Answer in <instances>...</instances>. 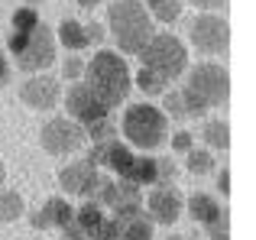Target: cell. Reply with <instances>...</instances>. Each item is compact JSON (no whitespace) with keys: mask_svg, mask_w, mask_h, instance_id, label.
<instances>
[{"mask_svg":"<svg viewBox=\"0 0 256 240\" xmlns=\"http://www.w3.org/2000/svg\"><path fill=\"white\" fill-rule=\"evenodd\" d=\"M84 84L107 104V108H117L130 98L133 91V72L126 65V58L120 52L100 49L91 56V62H84Z\"/></svg>","mask_w":256,"mask_h":240,"instance_id":"6da1fadb","label":"cell"},{"mask_svg":"<svg viewBox=\"0 0 256 240\" xmlns=\"http://www.w3.org/2000/svg\"><path fill=\"white\" fill-rule=\"evenodd\" d=\"M107 30H110L120 52L140 56V49L152 39L156 26H152L150 13H146L143 0H114L107 6Z\"/></svg>","mask_w":256,"mask_h":240,"instance_id":"7a4b0ae2","label":"cell"},{"mask_svg":"<svg viewBox=\"0 0 256 240\" xmlns=\"http://www.w3.org/2000/svg\"><path fill=\"white\" fill-rule=\"evenodd\" d=\"M120 133L126 136L130 150L152 152L169 140V117L156 104H130L120 120Z\"/></svg>","mask_w":256,"mask_h":240,"instance_id":"3957f363","label":"cell"},{"mask_svg":"<svg viewBox=\"0 0 256 240\" xmlns=\"http://www.w3.org/2000/svg\"><path fill=\"white\" fill-rule=\"evenodd\" d=\"M6 52H13V62L26 75H39L56 62V32L39 23L26 36H6Z\"/></svg>","mask_w":256,"mask_h":240,"instance_id":"277c9868","label":"cell"},{"mask_svg":"<svg viewBox=\"0 0 256 240\" xmlns=\"http://www.w3.org/2000/svg\"><path fill=\"white\" fill-rule=\"evenodd\" d=\"M185 75L188 78H185L182 88L204 110L218 108V104H227V98H230V72H227V65L214 62V58H204V62L192 65Z\"/></svg>","mask_w":256,"mask_h":240,"instance_id":"5b68a950","label":"cell"},{"mask_svg":"<svg viewBox=\"0 0 256 240\" xmlns=\"http://www.w3.org/2000/svg\"><path fill=\"white\" fill-rule=\"evenodd\" d=\"M140 62H143V68L162 75L172 84L175 78H182L188 72V49L172 32H152V39L140 49Z\"/></svg>","mask_w":256,"mask_h":240,"instance_id":"8992f818","label":"cell"},{"mask_svg":"<svg viewBox=\"0 0 256 240\" xmlns=\"http://www.w3.org/2000/svg\"><path fill=\"white\" fill-rule=\"evenodd\" d=\"M188 42L201 56H220L230 49V23L220 13H194L188 20Z\"/></svg>","mask_w":256,"mask_h":240,"instance_id":"52a82bcc","label":"cell"},{"mask_svg":"<svg viewBox=\"0 0 256 240\" xmlns=\"http://www.w3.org/2000/svg\"><path fill=\"white\" fill-rule=\"evenodd\" d=\"M88 143V133L82 124H75L72 117L56 114L39 126V146L49 156H75L78 150Z\"/></svg>","mask_w":256,"mask_h":240,"instance_id":"ba28073f","label":"cell"},{"mask_svg":"<svg viewBox=\"0 0 256 240\" xmlns=\"http://www.w3.org/2000/svg\"><path fill=\"white\" fill-rule=\"evenodd\" d=\"M188 214H192L194 224L211 234V240H227L230 237V214L227 208H220V202L208 192H192L188 195Z\"/></svg>","mask_w":256,"mask_h":240,"instance_id":"9c48e42d","label":"cell"},{"mask_svg":"<svg viewBox=\"0 0 256 240\" xmlns=\"http://www.w3.org/2000/svg\"><path fill=\"white\" fill-rule=\"evenodd\" d=\"M107 114H110V108H107L84 82H75L68 88V94H65V117H72L82 126H91V124H98V120H107Z\"/></svg>","mask_w":256,"mask_h":240,"instance_id":"30bf717a","label":"cell"},{"mask_svg":"<svg viewBox=\"0 0 256 240\" xmlns=\"http://www.w3.org/2000/svg\"><path fill=\"white\" fill-rule=\"evenodd\" d=\"M100 172L98 166L91 162V159H72V162H65L62 169H58V185H62L65 195H75V198H94V192H98L100 185Z\"/></svg>","mask_w":256,"mask_h":240,"instance_id":"8fae6325","label":"cell"},{"mask_svg":"<svg viewBox=\"0 0 256 240\" xmlns=\"http://www.w3.org/2000/svg\"><path fill=\"white\" fill-rule=\"evenodd\" d=\"M20 101L30 110H52L62 104V82L56 75H49V72L30 75L20 84Z\"/></svg>","mask_w":256,"mask_h":240,"instance_id":"7c38bea8","label":"cell"},{"mask_svg":"<svg viewBox=\"0 0 256 240\" xmlns=\"http://www.w3.org/2000/svg\"><path fill=\"white\" fill-rule=\"evenodd\" d=\"M182 208H185V198L175 185H152L150 198H146V218L152 224H162V228H172L182 218Z\"/></svg>","mask_w":256,"mask_h":240,"instance_id":"4fadbf2b","label":"cell"},{"mask_svg":"<svg viewBox=\"0 0 256 240\" xmlns=\"http://www.w3.org/2000/svg\"><path fill=\"white\" fill-rule=\"evenodd\" d=\"M72 224H75L88 240H110L117 234V221H114L98 202H84L82 208H75V221Z\"/></svg>","mask_w":256,"mask_h":240,"instance_id":"5bb4252c","label":"cell"},{"mask_svg":"<svg viewBox=\"0 0 256 240\" xmlns=\"http://www.w3.org/2000/svg\"><path fill=\"white\" fill-rule=\"evenodd\" d=\"M72 221H75V204H72L65 195L46 198L42 208L30 214V224L36 230H62V228H68Z\"/></svg>","mask_w":256,"mask_h":240,"instance_id":"9a60e30c","label":"cell"},{"mask_svg":"<svg viewBox=\"0 0 256 240\" xmlns=\"http://www.w3.org/2000/svg\"><path fill=\"white\" fill-rule=\"evenodd\" d=\"M133 156H136V152H133L126 143H120V140H110V143H98V146H94V152H91L88 159H91L94 166H104V169L117 172V178H124V172L130 169Z\"/></svg>","mask_w":256,"mask_h":240,"instance_id":"2e32d148","label":"cell"},{"mask_svg":"<svg viewBox=\"0 0 256 240\" xmlns=\"http://www.w3.org/2000/svg\"><path fill=\"white\" fill-rule=\"evenodd\" d=\"M56 39L65 46V52H84V49H91V42H88V30H84V23L82 20H72V16H65L62 23H58V32H56Z\"/></svg>","mask_w":256,"mask_h":240,"instance_id":"e0dca14e","label":"cell"},{"mask_svg":"<svg viewBox=\"0 0 256 240\" xmlns=\"http://www.w3.org/2000/svg\"><path fill=\"white\" fill-rule=\"evenodd\" d=\"M124 182L136 185V188H143V185H159V166H156V156H133L130 169L124 172Z\"/></svg>","mask_w":256,"mask_h":240,"instance_id":"ac0fdd59","label":"cell"},{"mask_svg":"<svg viewBox=\"0 0 256 240\" xmlns=\"http://www.w3.org/2000/svg\"><path fill=\"white\" fill-rule=\"evenodd\" d=\"M201 140H204V150L227 152V150H230V124H227V120H220V117L204 120V126H201Z\"/></svg>","mask_w":256,"mask_h":240,"instance_id":"d6986e66","label":"cell"},{"mask_svg":"<svg viewBox=\"0 0 256 240\" xmlns=\"http://www.w3.org/2000/svg\"><path fill=\"white\" fill-rule=\"evenodd\" d=\"M110 240H152V221L143 218V214L117 221V234H114Z\"/></svg>","mask_w":256,"mask_h":240,"instance_id":"ffe728a7","label":"cell"},{"mask_svg":"<svg viewBox=\"0 0 256 240\" xmlns=\"http://www.w3.org/2000/svg\"><path fill=\"white\" fill-rule=\"evenodd\" d=\"M26 214V202L16 188H0V224H13Z\"/></svg>","mask_w":256,"mask_h":240,"instance_id":"44dd1931","label":"cell"},{"mask_svg":"<svg viewBox=\"0 0 256 240\" xmlns=\"http://www.w3.org/2000/svg\"><path fill=\"white\" fill-rule=\"evenodd\" d=\"M185 169L192 172V176H211V172L218 169V159H214V152L204 150V146H192V150L185 152Z\"/></svg>","mask_w":256,"mask_h":240,"instance_id":"7402d4cb","label":"cell"},{"mask_svg":"<svg viewBox=\"0 0 256 240\" xmlns=\"http://www.w3.org/2000/svg\"><path fill=\"white\" fill-rule=\"evenodd\" d=\"M146 13H150L152 23H175V20H182V0H146Z\"/></svg>","mask_w":256,"mask_h":240,"instance_id":"603a6c76","label":"cell"},{"mask_svg":"<svg viewBox=\"0 0 256 240\" xmlns=\"http://www.w3.org/2000/svg\"><path fill=\"white\" fill-rule=\"evenodd\" d=\"M133 84H136L143 94H150V98H159V94H166V91H169V82H166L162 75H156V72L143 68V65H140V72L133 75Z\"/></svg>","mask_w":256,"mask_h":240,"instance_id":"cb8c5ba5","label":"cell"},{"mask_svg":"<svg viewBox=\"0 0 256 240\" xmlns=\"http://www.w3.org/2000/svg\"><path fill=\"white\" fill-rule=\"evenodd\" d=\"M39 23H42V20H39L36 6H16V10H13V20H10V36H26V32H32Z\"/></svg>","mask_w":256,"mask_h":240,"instance_id":"d4e9b609","label":"cell"},{"mask_svg":"<svg viewBox=\"0 0 256 240\" xmlns=\"http://www.w3.org/2000/svg\"><path fill=\"white\" fill-rule=\"evenodd\" d=\"M84 133L91 136V143H94V146H98V143H110V140H117V130H114L110 120H98V124L84 126Z\"/></svg>","mask_w":256,"mask_h":240,"instance_id":"484cf974","label":"cell"},{"mask_svg":"<svg viewBox=\"0 0 256 240\" xmlns=\"http://www.w3.org/2000/svg\"><path fill=\"white\" fill-rule=\"evenodd\" d=\"M166 117H175V120H188V110H185V101H182V91H166Z\"/></svg>","mask_w":256,"mask_h":240,"instance_id":"4316f807","label":"cell"},{"mask_svg":"<svg viewBox=\"0 0 256 240\" xmlns=\"http://www.w3.org/2000/svg\"><path fill=\"white\" fill-rule=\"evenodd\" d=\"M62 78L65 82H82L84 78V62H82V56H68L62 62Z\"/></svg>","mask_w":256,"mask_h":240,"instance_id":"83f0119b","label":"cell"},{"mask_svg":"<svg viewBox=\"0 0 256 240\" xmlns=\"http://www.w3.org/2000/svg\"><path fill=\"white\" fill-rule=\"evenodd\" d=\"M169 146H172L175 152H182V156H185V152H188V150L194 146V136H192L188 130H178V133H175V136L169 140Z\"/></svg>","mask_w":256,"mask_h":240,"instance_id":"f1b7e54d","label":"cell"},{"mask_svg":"<svg viewBox=\"0 0 256 240\" xmlns=\"http://www.w3.org/2000/svg\"><path fill=\"white\" fill-rule=\"evenodd\" d=\"M156 166H159V185H169L172 178H175V172H178V169H175V162H172V159H166V156H159Z\"/></svg>","mask_w":256,"mask_h":240,"instance_id":"f546056e","label":"cell"},{"mask_svg":"<svg viewBox=\"0 0 256 240\" xmlns=\"http://www.w3.org/2000/svg\"><path fill=\"white\" fill-rule=\"evenodd\" d=\"M192 6H198L201 13H218V10H224L227 6V0H188Z\"/></svg>","mask_w":256,"mask_h":240,"instance_id":"4dcf8cb0","label":"cell"},{"mask_svg":"<svg viewBox=\"0 0 256 240\" xmlns=\"http://www.w3.org/2000/svg\"><path fill=\"white\" fill-rule=\"evenodd\" d=\"M84 30H88V42H91V46H100V42H104V23H84Z\"/></svg>","mask_w":256,"mask_h":240,"instance_id":"1f68e13d","label":"cell"},{"mask_svg":"<svg viewBox=\"0 0 256 240\" xmlns=\"http://www.w3.org/2000/svg\"><path fill=\"white\" fill-rule=\"evenodd\" d=\"M218 188H220V195H230V169H227V166H224V169H220V176H218Z\"/></svg>","mask_w":256,"mask_h":240,"instance_id":"d6a6232c","label":"cell"},{"mask_svg":"<svg viewBox=\"0 0 256 240\" xmlns=\"http://www.w3.org/2000/svg\"><path fill=\"white\" fill-rule=\"evenodd\" d=\"M10 82V58H6V52L0 49V88Z\"/></svg>","mask_w":256,"mask_h":240,"instance_id":"836d02e7","label":"cell"},{"mask_svg":"<svg viewBox=\"0 0 256 240\" xmlns=\"http://www.w3.org/2000/svg\"><path fill=\"white\" fill-rule=\"evenodd\" d=\"M62 240H88V237L75 228V224H68V228H62Z\"/></svg>","mask_w":256,"mask_h":240,"instance_id":"e575fe53","label":"cell"},{"mask_svg":"<svg viewBox=\"0 0 256 240\" xmlns=\"http://www.w3.org/2000/svg\"><path fill=\"white\" fill-rule=\"evenodd\" d=\"M4 182H6V162L0 159V188H4Z\"/></svg>","mask_w":256,"mask_h":240,"instance_id":"d590c367","label":"cell"},{"mask_svg":"<svg viewBox=\"0 0 256 240\" xmlns=\"http://www.w3.org/2000/svg\"><path fill=\"white\" fill-rule=\"evenodd\" d=\"M78 4H82V6H84V10H91V6H98V4H100V0H78Z\"/></svg>","mask_w":256,"mask_h":240,"instance_id":"8d00e7d4","label":"cell"},{"mask_svg":"<svg viewBox=\"0 0 256 240\" xmlns=\"http://www.w3.org/2000/svg\"><path fill=\"white\" fill-rule=\"evenodd\" d=\"M32 4H42V0H26V6H32Z\"/></svg>","mask_w":256,"mask_h":240,"instance_id":"74e56055","label":"cell"}]
</instances>
